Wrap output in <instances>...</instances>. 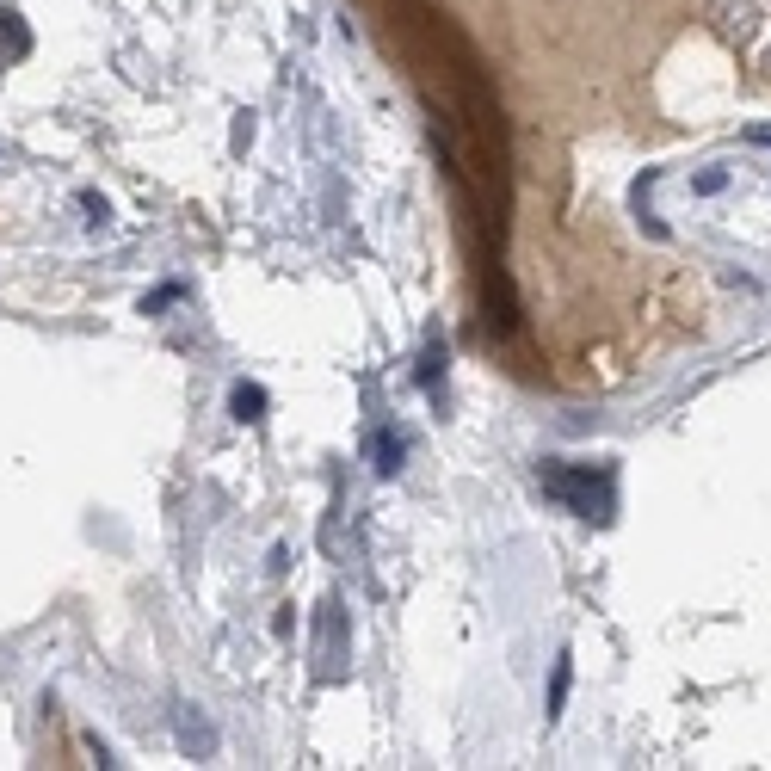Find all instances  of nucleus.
<instances>
[{
    "mask_svg": "<svg viewBox=\"0 0 771 771\" xmlns=\"http://www.w3.org/2000/svg\"><path fill=\"white\" fill-rule=\"evenodd\" d=\"M543 488L562 494V500H574L580 519H611V475H605V469H599V482H593V469H580V475H568V469H543Z\"/></svg>",
    "mask_w": 771,
    "mask_h": 771,
    "instance_id": "nucleus-1",
    "label": "nucleus"
},
{
    "mask_svg": "<svg viewBox=\"0 0 771 771\" xmlns=\"http://www.w3.org/2000/svg\"><path fill=\"white\" fill-rule=\"evenodd\" d=\"M710 13H716V31L734 44H753V31H759V0H710Z\"/></svg>",
    "mask_w": 771,
    "mask_h": 771,
    "instance_id": "nucleus-2",
    "label": "nucleus"
},
{
    "mask_svg": "<svg viewBox=\"0 0 771 771\" xmlns=\"http://www.w3.org/2000/svg\"><path fill=\"white\" fill-rule=\"evenodd\" d=\"M260 408H266L260 389H235V414H241V420H260Z\"/></svg>",
    "mask_w": 771,
    "mask_h": 771,
    "instance_id": "nucleus-3",
    "label": "nucleus"
},
{
    "mask_svg": "<svg viewBox=\"0 0 771 771\" xmlns=\"http://www.w3.org/2000/svg\"><path fill=\"white\" fill-rule=\"evenodd\" d=\"M377 469H383V475H395V469H401V445H395L389 432L377 438Z\"/></svg>",
    "mask_w": 771,
    "mask_h": 771,
    "instance_id": "nucleus-4",
    "label": "nucleus"
},
{
    "mask_svg": "<svg viewBox=\"0 0 771 771\" xmlns=\"http://www.w3.org/2000/svg\"><path fill=\"white\" fill-rule=\"evenodd\" d=\"M562 697H568V660L556 667V685H549V710H562Z\"/></svg>",
    "mask_w": 771,
    "mask_h": 771,
    "instance_id": "nucleus-5",
    "label": "nucleus"
},
{
    "mask_svg": "<svg viewBox=\"0 0 771 771\" xmlns=\"http://www.w3.org/2000/svg\"><path fill=\"white\" fill-rule=\"evenodd\" d=\"M0 31H7V44H13V56H25V31L13 25V13H0Z\"/></svg>",
    "mask_w": 771,
    "mask_h": 771,
    "instance_id": "nucleus-6",
    "label": "nucleus"
},
{
    "mask_svg": "<svg viewBox=\"0 0 771 771\" xmlns=\"http://www.w3.org/2000/svg\"><path fill=\"white\" fill-rule=\"evenodd\" d=\"M747 136H753V142H765V149H771V124H753Z\"/></svg>",
    "mask_w": 771,
    "mask_h": 771,
    "instance_id": "nucleus-7",
    "label": "nucleus"
}]
</instances>
